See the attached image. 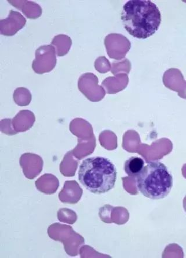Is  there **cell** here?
I'll return each mask as SVG.
<instances>
[{
	"instance_id": "277c9868",
	"label": "cell",
	"mask_w": 186,
	"mask_h": 258,
	"mask_svg": "<svg viewBox=\"0 0 186 258\" xmlns=\"http://www.w3.org/2000/svg\"><path fill=\"white\" fill-rule=\"evenodd\" d=\"M104 44L109 57L116 60L124 58L131 47L130 41L119 33H111L106 36Z\"/></svg>"
},
{
	"instance_id": "52a82bcc",
	"label": "cell",
	"mask_w": 186,
	"mask_h": 258,
	"mask_svg": "<svg viewBox=\"0 0 186 258\" xmlns=\"http://www.w3.org/2000/svg\"><path fill=\"white\" fill-rule=\"evenodd\" d=\"M11 5L16 7L29 19L39 18L42 14V9L38 4L32 1H8Z\"/></svg>"
},
{
	"instance_id": "3957f363",
	"label": "cell",
	"mask_w": 186,
	"mask_h": 258,
	"mask_svg": "<svg viewBox=\"0 0 186 258\" xmlns=\"http://www.w3.org/2000/svg\"><path fill=\"white\" fill-rule=\"evenodd\" d=\"M136 187L147 198L159 200L165 198L171 191L173 177L163 163L153 161L148 163L141 173L136 177Z\"/></svg>"
},
{
	"instance_id": "7a4b0ae2",
	"label": "cell",
	"mask_w": 186,
	"mask_h": 258,
	"mask_svg": "<svg viewBox=\"0 0 186 258\" xmlns=\"http://www.w3.org/2000/svg\"><path fill=\"white\" fill-rule=\"evenodd\" d=\"M116 166L109 159L102 157L86 158L79 167L78 179L87 190L102 195L114 188L117 180Z\"/></svg>"
},
{
	"instance_id": "8992f818",
	"label": "cell",
	"mask_w": 186,
	"mask_h": 258,
	"mask_svg": "<svg viewBox=\"0 0 186 258\" xmlns=\"http://www.w3.org/2000/svg\"><path fill=\"white\" fill-rule=\"evenodd\" d=\"M26 20L17 11L11 10L9 17L0 20V33L5 36H13L24 28Z\"/></svg>"
},
{
	"instance_id": "9c48e42d",
	"label": "cell",
	"mask_w": 186,
	"mask_h": 258,
	"mask_svg": "<svg viewBox=\"0 0 186 258\" xmlns=\"http://www.w3.org/2000/svg\"><path fill=\"white\" fill-rule=\"evenodd\" d=\"M72 43V40L70 37L65 35H59L54 38L51 45L55 48L56 54L60 57L67 55L70 51Z\"/></svg>"
},
{
	"instance_id": "6da1fadb",
	"label": "cell",
	"mask_w": 186,
	"mask_h": 258,
	"mask_svg": "<svg viewBox=\"0 0 186 258\" xmlns=\"http://www.w3.org/2000/svg\"><path fill=\"white\" fill-rule=\"evenodd\" d=\"M121 19L131 36L146 39L158 30L161 14L157 6L150 0H130L125 4Z\"/></svg>"
},
{
	"instance_id": "ba28073f",
	"label": "cell",
	"mask_w": 186,
	"mask_h": 258,
	"mask_svg": "<svg viewBox=\"0 0 186 258\" xmlns=\"http://www.w3.org/2000/svg\"><path fill=\"white\" fill-rule=\"evenodd\" d=\"M144 167V161L141 158L132 157L125 162L124 170L129 177H137L142 172Z\"/></svg>"
},
{
	"instance_id": "5b68a950",
	"label": "cell",
	"mask_w": 186,
	"mask_h": 258,
	"mask_svg": "<svg viewBox=\"0 0 186 258\" xmlns=\"http://www.w3.org/2000/svg\"><path fill=\"white\" fill-rule=\"evenodd\" d=\"M56 52L52 45H43L36 51V59L33 62V68L38 73L50 71L56 63Z\"/></svg>"
}]
</instances>
